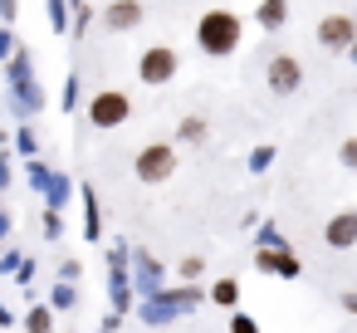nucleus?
<instances>
[{
    "label": "nucleus",
    "mask_w": 357,
    "mask_h": 333,
    "mask_svg": "<svg viewBox=\"0 0 357 333\" xmlns=\"http://www.w3.org/2000/svg\"><path fill=\"white\" fill-rule=\"evenodd\" d=\"M323 240L333 250H352L357 245V211H337L328 225H323Z\"/></svg>",
    "instance_id": "nucleus-6"
},
{
    "label": "nucleus",
    "mask_w": 357,
    "mask_h": 333,
    "mask_svg": "<svg viewBox=\"0 0 357 333\" xmlns=\"http://www.w3.org/2000/svg\"><path fill=\"white\" fill-rule=\"evenodd\" d=\"M113 30H132L137 20H142V6L137 0H118V6H108V15H103Z\"/></svg>",
    "instance_id": "nucleus-8"
},
{
    "label": "nucleus",
    "mask_w": 357,
    "mask_h": 333,
    "mask_svg": "<svg viewBox=\"0 0 357 333\" xmlns=\"http://www.w3.org/2000/svg\"><path fill=\"white\" fill-rule=\"evenodd\" d=\"M230 333H259V323H255L250 313H235V318H230Z\"/></svg>",
    "instance_id": "nucleus-13"
},
{
    "label": "nucleus",
    "mask_w": 357,
    "mask_h": 333,
    "mask_svg": "<svg viewBox=\"0 0 357 333\" xmlns=\"http://www.w3.org/2000/svg\"><path fill=\"white\" fill-rule=\"evenodd\" d=\"M196 274H201V260H196V255H191V260H181V279H196Z\"/></svg>",
    "instance_id": "nucleus-15"
},
{
    "label": "nucleus",
    "mask_w": 357,
    "mask_h": 333,
    "mask_svg": "<svg viewBox=\"0 0 357 333\" xmlns=\"http://www.w3.org/2000/svg\"><path fill=\"white\" fill-rule=\"evenodd\" d=\"M176 64H181V59H176V50H172V45H152V50L142 54V64H137V79L157 89V84L176 79Z\"/></svg>",
    "instance_id": "nucleus-4"
},
{
    "label": "nucleus",
    "mask_w": 357,
    "mask_h": 333,
    "mask_svg": "<svg viewBox=\"0 0 357 333\" xmlns=\"http://www.w3.org/2000/svg\"><path fill=\"white\" fill-rule=\"evenodd\" d=\"M235 294H240L235 279H220V284H215V304H235Z\"/></svg>",
    "instance_id": "nucleus-12"
},
{
    "label": "nucleus",
    "mask_w": 357,
    "mask_h": 333,
    "mask_svg": "<svg viewBox=\"0 0 357 333\" xmlns=\"http://www.w3.org/2000/svg\"><path fill=\"white\" fill-rule=\"evenodd\" d=\"M196 45H201V54H215V59L235 54V45H240V15H230V10H206L201 25H196Z\"/></svg>",
    "instance_id": "nucleus-1"
},
{
    "label": "nucleus",
    "mask_w": 357,
    "mask_h": 333,
    "mask_svg": "<svg viewBox=\"0 0 357 333\" xmlns=\"http://www.w3.org/2000/svg\"><path fill=\"white\" fill-rule=\"evenodd\" d=\"M289 20V6H284V0H264V6H259V25L264 30H279Z\"/></svg>",
    "instance_id": "nucleus-10"
},
{
    "label": "nucleus",
    "mask_w": 357,
    "mask_h": 333,
    "mask_svg": "<svg viewBox=\"0 0 357 333\" xmlns=\"http://www.w3.org/2000/svg\"><path fill=\"white\" fill-rule=\"evenodd\" d=\"M264 79H269V94H298V84H303V64L294 59V54H274L269 59V69H264Z\"/></svg>",
    "instance_id": "nucleus-5"
},
{
    "label": "nucleus",
    "mask_w": 357,
    "mask_h": 333,
    "mask_svg": "<svg viewBox=\"0 0 357 333\" xmlns=\"http://www.w3.org/2000/svg\"><path fill=\"white\" fill-rule=\"evenodd\" d=\"M137 182H147V186H162L172 172H176V152L167 147V142H147L142 152H137Z\"/></svg>",
    "instance_id": "nucleus-3"
},
{
    "label": "nucleus",
    "mask_w": 357,
    "mask_h": 333,
    "mask_svg": "<svg viewBox=\"0 0 357 333\" xmlns=\"http://www.w3.org/2000/svg\"><path fill=\"white\" fill-rule=\"evenodd\" d=\"M128 118H132V98H128V94L103 89V94L89 98V123H93V128H118V123H128Z\"/></svg>",
    "instance_id": "nucleus-2"
},
{
    "label": "nucleus",
    "mask_w": 357,
    "mask_h": 333,
    "mask_svg": "<svg viewBox=\"0 0 357 333\" xmlns=\"http://www.w3.org/2000/svg\"><path fill=\"white\" fill-rule=\"evenodd\" d=\"M259 265H264V269H279L284 279H294V274H298V260H294L289 250H284V255H274V250H264V255H259Z\"/></svg>",
    "instance_id": "nucleus-9"
},
{
    "label": "nucleus",
    "mask_w": 357,
    "mask_h": 333,
    "mask_svg": "<svg viewBox=\"0 0 357 333\" xmlns=\"http://www.w3.org/2000/svg\"><path fill=\"white\" fill-rule=\"evenodd\" d=\"M50 328H54L50 309H30V333H50Z\"/></svg>",
    "instance_id": "nucleus-11"
},
{
    "label": "nucleus",
    "mask_w": 357,
    "mask_h": 333,
    "mask_svg": "<svg viewBox=\"0 0 357 333\" xmlns=\"http://www.w3.org/2000/svg\"><path fill=\"white\" fill-rule=\"evenodd\" d=\"M337 162H342V167H357V138H347V142L337 147Z\"/></svg>",
    "instance_id": "nucleus-14"
},
{
    "label": "nucleus",
    "mask_w": 357,
    "mask_h": 333,
    "mask_svg": "<svg viewBox=\"0 0 357 333\" xmlns=\"http://www.w3.org/2000/svg\"><path fill=\"white\" fill-rule=\"evenodd\" d=\"M318 45L347 50V45H352V20H347V15H323V20H318Z\"/></svg>",
    "instance_id": "nucleus-7"
}]
</instances>
